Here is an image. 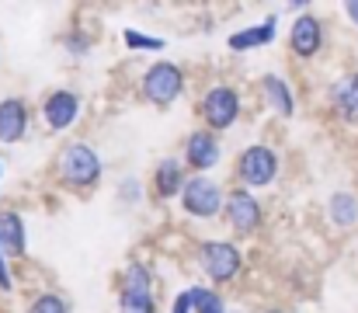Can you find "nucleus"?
Wrapping results in <instances>:
<instances>
[{
	"mask_svg": "<svg viewBox=\"0 0 358 313\" xmlns=\"http://www.w3.org/2000/svg\"><path fill=\"white\" fill-rule=\"evenodd\" d=\"M188 178H192V174H188V167H185V160H181V157H164V160H157L150 185H153V195H157L160 202H171L174 195L181 199V192H185Z\"/></svg>",
	"mask_w": 358,
	"mask_h": 313,
	"instance_id": "nucleus-13",
	"label": "nucleus"
},
{
	"mask_svg": "<svg viewBox=\"0 0 358 313\" xmlns=\"http://www.w3.org/2000/svg\"><path fill=\"white\" fill-rule=\"evenodd\" d=\"M119 202L122 206H139L143 202V181L136 174H129V178L119 181Z\"/></svg>",
	"mask_w": 358,
	"mask_h": 313,
	"instance_id": "nucleus-22",
	"label": "nucleus"
},
{
	"mask_svg": "<svg viewBox=\"0 0 358 313\" xmlns=\"http://www.w3.org/2000/svg\"><path fill=\"white\" fill-rule=\"evenodd\" d=\"M171 313H195V307H192V289H181L171 300Z\"/></svg>",
	"mask_w": 358,
	"mask_h": 313,
	"instance_id": "nucleus-24",
	"label": "nucleus"
},
{
	"mask_svg": "<svg viewBox=\"0 0 358 313\" xmlns=\"http://www.w3.org/2000/svg\"><path fill=\"white\" fill-rule=\"evenodd\" d=\"M278 167H282V157L268 146V143H250L237 153V181L243 188H268L275 178H278Z\"/></svg>",
	"mask_w": 358,
	"mask_h": 313,
	"instance_id": "nucleus-6",
	"label": "nucleus"
},
{
	"mask_svg": "<svg viewBox=\"0 0 358 313\" xmlns=\"http://www.w3.org/2000/svg\"><path fill=\"white\" fill-rule=\"evenodd\" d=\"M320 49H324V21L313 11H306L289 28V53L296 60H313Z\"/></svg>",
	"mask_w": 358,
	"mask_h": 313,
	"instance_id": "nucleus-11",
	"label": "nucleus"
},
{
	"mask_svg": "<svg viewBox=\"0 0 358 313\" xmlns=\"http://www.w3.org/2000/svg\"><path fill=\"white\" fill-rule=\"evenodd\" d=\"M268 313H296L292 307H275V310H268Z\"/></svg>",
	"mask_w": 358,
	"mask_h": 313,
	"instance_id": "nucleus-27",
	"label": "nucleus"
},
{
	"mask_svg": "<svg viewBox=\"0 0 358 313\" xmlns=\"http://www.w3.org/2000/svg\"><path fill=\"white\" fill-rule=\"evenodd\" d=\"M122 42H125V49H129V53H143V49L160 53V49H167V39L143 35V32H136V28H125V32H122Z\"/></svg>",
	"mask_w": 358,
	"mask_h": 313,
	"instance_id": "nucleus-20",
	"label": "nucleus"
},
{
	"mask_svg": "<svg viewBox=\"0 0 358 313\" xmlns=\"http://www.w3.org/2000/svg\"><path fill=\"white\" fill-rule=\"evenodd\" d=\"M63 49H66L70 56H91V35H84V32H66V35H63Z\"/></svg>",
	"mask_w": 358,
	"mask_h": 313,
	"instance_id": "nucleus-23",
	"label": "nucleus"
},
{
	"mask_svg": "<svg viewBox=\"0 0 358 313\" xmlns=\"http://www.w3.org/2000/svg\"><path fill=\"white\" fill-rule=\"evenodd\" d=\"M0 178H3V164H0Z\"/></svg>",
	"mask_w": 358,
	"mask_h": 313,
	"instance_id": "nucleus-28",
	"label": "nucleus"
},
{
	"mask_svg": "<svg viewBox=\"0 0 358 313\" xmlns=\"http://www.w3.org/2000/svg\"><path fill=\"white\" fill-rule=\"evenodd\" d=\"M199 118H202V129L209 132H227L234 129L243 115V98L234 84H213L202 98H199Z\"/></svg>",
	"mask_w": 358,
	"mask_h": 313,
	"instance_id": "nucleus-3",
	"label": "nucleus"
},
{
	"mask_svg": "<svg viewBox=\"0 0 358 313\" xmlns=\"http://www.w3.org/2000/svg\"><path fill=\"white\" fill-rule=\"evenodd\" d=\"M327 104L345 125H358V70H348V74L331 81Z\"/></svg>",
	"mask_w": 358,
	"mask_h": 313,
	"instance_id": "nucleus-12",
	"label": "nucleus"
},
{
	"mask_svg": "<svg viewBox=\"0 0 358 313\" xmlns=\"http://www.w3.org/2000/svg\"><path fill=\"white\" fill-rule=\"evenodd\" d=\"M0 251L7 254V261H17L28 254V230L17 209H3L0 212Z\"/></svg>",
	"mask_w": 358,
	"mask_h": 313,
	"instance_id": "nucleus-16",
	"label": "nucleus"
},
{
	"mask_svg": "<svg viewBox=\"0 0 358 313\" xmlns=\"http://www.w3.org/2000/svg\"><path fill=\"white\" fill-rule=\"evenodd\" d=\"M24 313H70V300L59 296V293H38V296L28 300Z\"/></svg>",
	"mask_w": 358,
	"mask_h": 313,
	"instance_id": "nucleus-21",
	"label": "nucleus"
},
{
	"mask_svg": "<svg viewBox=\"0 0 358 313\" xmlns=\"http://www.w3.org/2000/svg\"><path fill=\"white\" fill-rule=\"evenodd\" d=\"M31 111L21 98H0V146H17L28 136Z\"/></svg>",
	"mask_w": 358,
	"mask_h": 313,
	"instance_id": "nucleus-14",
	"label": "nucleus"
},
{
	"mask_svg": "<svg viewBox=\"0 0 358 313\" xmlns=\"http://www.w3.org/2000/svg\"><path fill=\"white\" fill-rule=\"evenodd\" d=\"M80 95L77 91H70V88H59V91H52L42 108H38V115H42V122H45V129L49 132H66V129H73V122L80 118Z\"/></svg>",
	"mask_w": 358,
	"mask_h": 313,
	"instance_id": "nucleus-10",
	"label": "nucleus"
},
{
	"mask_svg": "<svg viewBox=\"0 0 358 313\" xmlns=\"http://www.w3.org/2000/svg\"><path fill=\"white\" fill-rule=\"evenodd\" d=\"M14 289V275H10V265H7V254L0 251V293H10Z\"/></svg>",
	"mask_w": 358,
	"mask_h": 313,
	"instance_id": "nucleus-25",
	"label": "nucleus"
},
{
	"mask_svg": "<svg viewBox=\"0 0 358 313\" xmlns=\"http://www.w3.org/2000/svg\"><path fill=\"white\" fill-rule=\"evenodd\" d=\"M178 202H181V209H185L192 219H216V216H223V209H227V192H223V185L213 181L209 174H192Z\"/></svg>",
	"mask_w": 358,
	"mask_h": 313,
	"instance_id": "nucleus-7",
	"label": "nucleus"
},
{
	"mask_svg": "<svg viewBox=\"0 0 358 313\" xmlns=\"http://www.w3.org/2000/svg\"><path fill=\"white\" fill-rule=\"evenodd\" d=\"M105 174V160L91 143H70L59 150L56 157V178L59 185H66L70 192H87L101 181Z\"/></svg>",
	"mask_w": 358,
	"mask_h": 313,
	"instance_id": "nucleus-1",
	"label": "nucleus"
},
{
	"mask_svg": "<svg viewBox=\"0 0 358 313\" xmlns=\"http://www.w3.org/2000/svg\"><path fill=\"white\" fill-rule=\"evenodd\" d=\"M119 313H157L153 268L143 261L125 265L119 275Z\"/></svg>",
	"mask_w": 358,
	"mask_h": 313,
	"instance_id": "nucleus-5",
	"label": "nucleus"
},
{
	"mask_svg": "<svg viewBox=\"0 0 358 313\" xmlns=\"http://www.w3.org/2000/svg\"><path fill=\"white\" fill-rule=\"evenodd\" d=\"M345 14H348V21L358 28V0H348V4H345Z\"/></svg>",
	"mask_w": 358,
	"mask_h": 313,
	"instance_id": "nucleus-26",
	"label": "nucleus"
},
{
	"mask_svg": "<svg viewBox=\"0 0 358 313\" xmlns=\"http://www.w3.org/2000/svg\"><path fill=\"white\" fill-rule=\"evenodd\" d=\"M257 88L264 95V104L278 115V118H292L296 115V98H292V88L285 84V77L278 74H261L257 77Z\"/></svg>",
	"mask_w": 358,
	"mask_h": 313,
	"instance_id": "nucleus-17",
	"label": "nucleus"
},
{
	"mask_svg": "<svg viewBox=\"0 0 358 313\" xmlns=\"http://www.w3.org/2000/svg\"><path fill=\"white\" fill-rule=\"evenodd\" d=\"M181 160H185V167H188L192 174H209V171L220 167V160H223V143H220V136L209 132V129L188 132Z\"/></svg>",
	"mask_w": 358,
	"mask_h": 313,
	"instance_id": "nucleus-9",
	"label": "nucleus"
},
{
	"mask_svg": "<svg viewBox=\"0 0 358 313\" xmlns=\"http://www.w3.org/2000/svg\"><path fill=\"white\" fill-rule=\"evenodd\" d=\"M275 39H278V18L268 14L264 21L234 32V35L227 39V49H230V53H254V49H261V46H271Z\"/></svg>",
	"mask_w": 358,
	"mask_h": 313,
	"instance_id": "nucleus-15",
	"label": "nucleus"
},
{
	"mask_svg": "<svg viewBox=\"0 0 358 313\" xmlns=\"http://www.w3.org/2000/svg\"><path fill=\"white\" fill-rule=\"evenodd\" d=\"M223 223L237 233V237H250V233H257L261 230V223H264V206H261V199L250 192V188H230L227 192V209H223Z\"/></svg>",
	"mask_w": 358,
	"mask_h": 313,
	"instance_id": "nucleus-8",
	"label": "nucleus"
},
{
	"mask_svg": "<svg viewBox=\"0 0 358 313\" xmlns=\"http://www.w3.org/2000/svg\"><path fill=\"white\" fill-rule=\"evenodd\" d=\"M195 258H199L202 275L213 286H230V282H237L240 272H243V251L234 240H202Z\"/></svg>",
	"mask_w": 358,
	"mask_h": 313,
	"instance_id": "nucleus-4",
	"label": "nucleus"
},
{
	"mask_svg": "<svg viewBox=\"0 0 358 313\" xmlns=\"http://www.w3.org/2000/svg\"><path fill=\"white\" fill-rule=\"evenodd\" d=\"M327 219H331V226L341 230V233L355 230L358 226V195L355 192H334V195L327 199Z\"/></svg>",
	"mask_w": 358,
	"mask_h": 313,
	"instance_id": "nucleus-18",
	"label": "nucleus"
},
{
	"mask_svg": "<svg viewBox=\"0 0 358 313\" xmlns=\"http://www.w3.org/2000/svg\"><path fill=\"white\" fill-rule=\"evenodd\" d=\"M185 84H188V81H185V70H181L178 63L157 60V63H150V67L143 70V77H139V98L164 111V108H171V104L185 95Z\"/></svg>",
	"mask_w": 358,
	"mask_h": 313,
	"instance_id": "nucleus-2",
	"label": "nucleus"
},
{
	"mask_svg": "<svg viewBox=\"0 0 358 313\" xmlns=\"http://www.w3.org/2000/svg\"><path fill=\"white\" fill-rule=\"evenodd\" d=\"M192 307H195V313H230L227 300L213 286H192Z\"/></svg>",
	"mask_w": 358,
	"mask_h": 313,
	"instance_id": "nucleus-19",
	"label": "nucleus"
}]
</instances>
